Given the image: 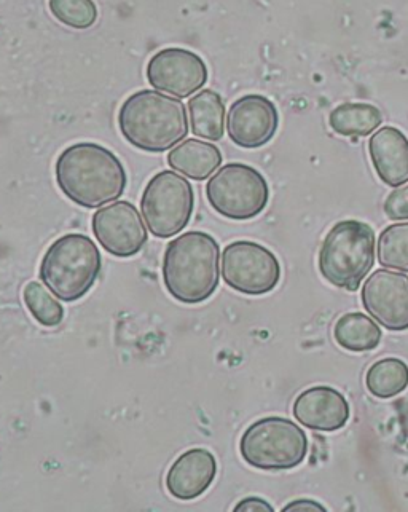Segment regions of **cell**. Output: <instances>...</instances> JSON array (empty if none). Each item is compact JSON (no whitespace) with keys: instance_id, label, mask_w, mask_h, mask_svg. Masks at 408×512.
<instances>
[{"instance_id":"cell-23","label":"cell","mask_w":408,"mask_h":512,"mask_svg":"<svg viewBox=\"0 0 408 512\" xmlns=\"http://www.w3.org/2000/svg\"><path fill=\"white\" fill-rule=\"evenodd\" d=\"M378 260L381 267L408 272V222L389 225L381 232Z\"/></svg>"},{"instance_id":"cell-11","label":"cell","mask_w":408,"mask_h":512,"mask_svg":"<svg viewBox=\"0 0 408 512\" xmlns=\"http://www.w3.org/2000/svg\"><path fill=\"white\" fill-rule=\"evenodd\" d=\"M208 66L198 53L185 48H165L150 58L147 80L155 90L176 98H190L208 82Z\"/></svg>"},{"instance_id":"cell-7","label":"cell","mask_w":408,"mask_h":512,"mask_svg":"<svg viewBox=\"0 0 408 512\" xmlns=\"http://www.w3.org/2000/svg\"><path fill=\"white\" fill-rule=\"evenodd\" d=\"M209 205L230 221H249L263 213L270 187L260 171L244 163H228L206 184Z\"/></svg>"},{"instance_id":"cell-15","label":"cell","mask_w":408,"mask_h":512,"mask_svg":"<svg viewBox=\"0 0 408 512\" xmlns=\"http://www.w3.org/2000/svg\"><path fill=\"white\" fill-rule=\"evenodd\" d=\"M217 476V460L208 449H190L176 458L168 474L166 489L179 501L197 500L208 492Z\"/></svg>"},{"instance_id":"cell-10","label":"cell","mask_w":408,"mask_h":512,"mask_svg":"<svg viewBox=\"0 0 408 512\" xmlns=\"http://www.w3.org/2000/svg\"><path fill=\"white\" fill-rule=\"evenodd\" d=\"M93 233L102 249L118 259H130L147 245V229L138 208L130 201L98 209L91 221Z\"/></svg>"},{"instance_id":"cell-22","label":"cell","mask_w":408,"mask_h":512,"mask_svg":"<svg viewBox=\"0 0 408 512\" xmlns=\"http://www.w3.org/2000/svg\"><path fill=\"white\" fill-rule=\"evenodd\" d=\"M24 304L28 307L32 318L45 327H56L63 323L64 307L55 296H51L47 286L37 281L24 286Z\"/></svg>"},{"instance_id":"cell-21","label":"cell","mask_w":408,"mask_h":512,"mask_svg":"<svg viewBox=\"0 0 408 512\" xmlns=\"http://www.w3.org/2000/svg\"><path fill=\"white\" fill-rule=\"evenodd\" d=\"M365 385L375 398H396L397 394L407 390L408 366L402 359H380L367 371Z\"/></svg>"},{"instance_id":"cell-20","label":"cell","mask_w":408,"mask_h":512,"mask_svg":"<svg viewBox=\"0 0 408 512\" xmlns=\"http://www.w3.org/2000/svg\"><path fill=\"white\" fill-rule=\"evenodd\" d=\"M383 122L378 107L365 103H345L330 112L329 125L345 138H364L377 130Z\"/></svg>"},{"instance_id":"cell-27","label":"cell","mask_w":408,"mask_h":512,"mask_svg":"<svg viewBox=\"0 0 408 512\" xmlns=\"http://www.w3.org/2000/svg\"><path fill=\"white\" fill-rule=\"evenodd\" d=\"M281 512H329L326 506H322L319 501L310 500V498H299V500L287 503Z\"/></svg>"},{"instance_id":"cell-3","label":"cell","mask_w":408,"mask_h":512,"mask_svg":"<svg viewBox=\"0 0 408 512\" xmlns=\"http://www.w3.org/2000/svg\"><path fill=\"white\" fill-rule=\"evenodd\" d=\"M118 127L131 146L163 154L189 134V117L181 99L160 91L141 90L126 99L118 112Z\"/></svg>"},{"instance_id":"cell-19","label":"cell","mask_w":408,"mask_h":512,"mask_svg":"<svg viewBox=\"0 0 408 512\" xmlns=\"http://www.w3.org/2000/svg\"><path fill=\"white\" fill-rule=\"evenodd\" d=\"M380 326L372 316L364 313H346L335 323L334 339L340 347L353 353L375 350L381 342Z\"/></svg>"},{"instance_id":"cell-4","label":"cell","mask_w":408,"mask_h":512,"mask_svg":"<svg viewBox=\"0 0 408 512\" xmlns=\"http://www.w3.org/2000/svg\"><path fill=\"white\" fill-rule=\"evenodd\" d=\"M102 257L95 241L82 233H69L50 245L40 262V280L63 302L87 296L98 281Z\"/></svg>"},{"instance_id":"cell-17","label":"cell","mask_w":408,"mask_h":512,"mask_svg":"<svg viewBox=\"0 0 408 512\" xmlns=\"http://www.w3.org/2000/svg\"><path fill=\"white\" fill-rule=\"evenodd\" d=\"M168 165L193 181H206L222 165V152L212 142L184 139L168 155Z\"/></svg>"},{"instance_id":"cell-2","label":"cell","mask_w":408,"mask_h":512,"mask_svg":"<svg viewBox=\"0 0 408 512\" xmlns=\"http://www.w3.org/2000/svg\"><path fill=\"white\" fill-rule=\"evenodd\" d=\"M161 276L166 291L185 305H197L216 292L220 280V246L209 233H182L166 246Z\"/></svg>"},{"instance_id":"cell-8","label":"cell","mask_w":408,"mask_h":512,"mask_svg":"<svg viewBox=\"0 0 408 512\" xmlns=\"http://www.w3.org/2000/svg\"><path fill=\"white\" fill-rule=\"evenodd\" d=\"M195 209L192 184L174 171L155 174L142 193L141 211L153 237L166 240L184 232Z\"/></svg>"},{"instance_id":"cell-13","label":"cell","mask_w":408,"mask_h":512,"mask_svg":"<svg viewBox=\"0 0 408 512\" xmlns=\"http://www.w3.org/2000/svg\"><path fill=\"white\" fill-rule=\"evenodd\" d=\"M278 127V109L262 95H246L236 99L228 112V136L243 149L265 146L275 138Z\"/></svg>"},{"instance_id":"cell-12","label":"cell","mask_w":408,"mask_h":512,"mask_svg":"<svg viewBox=\"0 0 408 512\" xmlns=\"http://www.w3.org/2000/svg\"><path fill=\"white\" fill-rule=\"evenodd\" d=\"M362 305L388 331H408V276L393 270H377L365 281Z\"/></svg>"},{"instance_id":"cell-9","label":"cell","mask_w":408,"mask_h":512,"mask_svg":"<svg viewBox=\"0 0 408 512\" xmlns=\"http://www.w3.org/2000/svg\"><path fill=\"white\" fill-rule=\"evenodd\" d=\"M222 278L244 296H265L281 281V264L270 249L255 241H233L222 254Z\"/></svg>"},{"instance_id":"cell-14","label":"cell","mask_w":408,"mask_h":512,"mask_svg":"<svg viewBox=\"0 0 408 512\" xmlns=\"http://www.w3.org/2000/svg\"><path fill=\"white\" fill-rule=\"evenodd\" d=\"M294 417L308 430L332 433L342 430L350 420V404L340 391L332 386L308 388L294 402Z\"/></svg>"},{"instance_id":"cell-16","label":"cell","mask_w":408,"mask_h":512,"mask_svg":"<svg viewBox=\"0 0 408 512\" xmlns=\"http://www.w3.org/2000/svg\"><path fill=\"white\" fill-rule=\"evenodd\" d=\"M369 154L378 178L386 186L399 187L408 182V138L394 127H383L369 141Z\"/></svg>"},{"instance_id":"cell-5","label":"cell","mask_w":408,"mask_h":512,"mask_svg":"<svg viewBox=\"0 0 408 512\" xmlns=\"http://www.w3.org/2000/svg\"><path fill=\"white\" fill-rule=\"evenodd\" d=\"M375 232L365 222H337L322 241L319 272L337 288L357 291L375 265Z\"/></svg>"},{"instance_id":"cell-18","label":"cell","mask_w":408,"mask_h":512,"mask_svg":"<svg viewBox=\"0 0 408 512\" xmlns=\"http://www.w3.org/2000/svg\"><path fill=\"white\" fill-rule=\"evenodd\" d=\"M190 130L198 138L211 142L224 138L225 104L214 90L198 91L189 101Z\"/></svg>"},{"instance_id":"cell-25","label":"cell","mask_w":408,"mask_h":512,"mask_svg":"<svg viewBox=\"0 0 408 512\" xmlns=\"http://www.w3.org/2000/svg\"><path fill=\"white\" fill-rule=\"evenodd\" d=\"M383 211L391 221H408V186L389 193Z\"/></svg>"},{"instance_id":"cell-26","label":"cell","mask_w":408,"mask_h":512,"mask_svg":"<svg viewBox=\"0 0 408 512\" xmlns=\"http://www.w3.org/2000/svg\"><path fill=\"white\" fill-rule=\"evenodd\" d=\"M232 512H275V508L260 497H248L236 503Z\"/></svg>"},{"instance_id":"cell-6","label":"cell","mask_w":408,"mask_h":512,"mask_svg":"<svg viewBox=\"0 0 408 512\" xmlns=\"http://www.w3.org/2000/svg\"><path fill=\"white\" fill-rule=\"evenodd\" d=\"M240 453L252 468L289 471L305 461L308 438L297 423L287 418H260L241 436Z\"/></svg>"},{"instance_id":"cell-1","label":"cell","mask_w":408,"mask_h":512,"mask_svg":"<svg viewBox=\"0 0 408 512\" xmlns=\"http://www.w3.org/2000/svg\"><path fill=\"white\" fill-rule=\"evenodd\" d=\"M56 184L72 203L95 209L125 193L128 176L122 160L96 142H77L56 160Z\"/></svg>"},{"instance_id":"cell-24","label":"cell","mask_w":408,"mask_h":512,"mask_svg":"<svg viewBox=\"0 0 408 512\" xmlns=\"http://www.w3.org/2000/svg\"><path fill=\"white\" fill-rule=\"evenodd\" d=\"M51 15L67 28L88 29L98 20L93 0H48Z\"/></svg>"}]
</instances>
